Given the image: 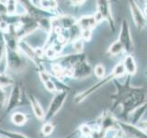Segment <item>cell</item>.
I'll list each match as a JSON object with an SVG mask.
<instances>
[{
	"label": "cell",
	"instance_id": "obj_1",
	"mask_svg": "<svg viewBox=\"0 0 147 138\" xmlns=\"http://www.w3.org/2000/svg\"><path fill=\"white\" fill-rule=\"evenodd\" d=\"M116 84L118 87V93L112 96L114 99L113 109L116 108V106H121V114L123 116H129L136 108L146 103V90L144 87H131L130 76H128L124 85H121L117 82Z\"/></svg>",
	"mask_w": 147,
	"mask_h": 138
},
{
	"label": "cell",
	"instance_id": "obj_2",
	"mask_svg": "<svg viewBox=\"0 0 147 138\" xmlns=\"http://www.w3.org/2000/svg\"><path fill=\"white\" fill-rule=\"evenodd\" d=\"M67 96H68V91L62 90L58 92V93L53 97L49 105L47 112L45 113L44 120L46 121V122H49L50 120H52L55 115L57 114L59 110L62 109L63 103L65 102V100L67 99Z\"/></svg>",
	"mask_w": 147,
	"mask_h": 138
},
{
	"label": "cell",
	"instance_id": "obj_3",
	"mask_svg": "<svg viewBox=\"0 0 147 138\" xmlns=\"http://www.w3.org/2000/svg\"><path fill=\"white\" fill-rule=\"evenodd\" d=\"M121 43L123 50L128 53H131L134 50V45H133V41L131 33L130 26L126 20H123L121 25V31H119V40Z\"/></svg>",
	"mask_w": 147,
	"mask_h": 138
},
{
	"label": "cell",
	"instance_id": "obj_4",
	"mask_svg": "<svg viewBox=\"0 0 147 138\" xmlns=\"http://www.w3.org/2000/svg\"><path fill=\"white\" fill-rule=\"evenodd\" d=\"M119 127H121V131L125 133L129 138H147V133L142 130V128L138 127L134 124L118 122Z\"/></svg>",
	"mask_w": 147,
	"mask_h": 138
},
{
	"label": "cell",
	"instance_id": "obj_5",
	"mask_svg": "<svg viewBox=\"0 0 147 138\" xmlns=\"http://www.w3.org/2000/svg\"><path fill=\"white\" fill-rule=\"evenodd\" d=\"M6 56L8 66L10 67L13 71L20 72L24 69L25 62L23 58L18 54L16 51H12L9 49H6Z\"/></svg>",
	"mask_w": 147,
	"mask_h": 138
},
{
	"label": "cell",
	"instance_id": "obj_6",
	"mask_svg": "<svg viewBox=\"0 0 147 138\" xmlns=\"http://www.w3.org/2000/svg\"><path fill=\"white\" fill-rule=\"evenodd\" d=\"M115 78H116V77H115L114 74L111 72L107 77H104L102 80H100L98 83H96V84L93 85L91 87H89L88 89H86V90H85V91L81 92V93L77 94V95L75 97V99H74V102H75L76 104L82 102V101L84 100L87 96H89V95H91L92 93H94V92H96L98 89H99L102 86H104L105 84H107V83H108L109 80L115 79Z\"/></svg>",
	"mask_w": 147,
	"mask_h": 138
},
{
	"label": "cell",
	"instance_id": "obj_7",
	"mask_svg": "<svg viewBox=\"0 0 147 138\" xmlns=\"http://www.w3.org/2000/svg\"><path fill=\"white\" fill-rule=\"evenodd\" d=\"M130 9L132 20L134 21L137 29L140 30H144L147 25V20L135 1H130Z\"/></svg>",
	"mask_w": 147,
	"mask_h": 138
},
{
	"label": "cell",
	"instance_id": "obj_8",
	"mask_svg": "<svg viewBox=\"0 0 147 138\" xmlns=\"http://www.w3.org/2000/svg\"><path fill=\"white\" fill-rule=\"evenodd\" d=\"M98 12L102 16L103 20H106L109 24V27L111 28V30L115 31V22L114 18L111 14V7L109 1H98Z\"/></svg>",
	"mask_w": 147,
	"mask_h": 138
},
{
	"label": "cell",
	"instance_id": "obj_9",
	"mask_svg": "<svg viewBox=\"0 0 147 138\" xmlns=\"http://www.w3.org/2000/svg\"><path fill=\"white\" fill-rule=\"evenodd\" d=\"M22 102V91L20 87L15 86L11 90V94L9 96L7 104V112H10L13 109L18 108Z\"/></svg>",
	"mask_w": 147,
	"mask_h": 138
},
{
	"label": "cell",
	"instance_id": "obj_10",
	"mask_svg": "<svg viewBox=\"0 0 147 138\" xmlns=\"http://www.w3.org/2000/svg\"><path fill=\"white\" fill-rule=\"evenodd\" d=\"M73 76L75 78H86L91 74V66L86 61H82L72 68Z\"/></svg>",
	"mask_w": 147,
	"mask_h": 138
},
{
	"label": "cell",
	"instance_id": "obj_11",
	"mask_svg": "<svg viewBox=\"0 0 147 138\" xmlns=\"http://www.w3.org/2000/svg\"><path fill=\"white\" fill-rule=\"evenodd\" d=\"M18 48L20 49L21 51V53L24 55H26L28 58H30L31 61H33L34 63H36V60L38 59V56L36 55L35 49L28 43L26 41H24V40L18 41Z\"/></svg>",
	"mask_w": 147,
	"mask_h": 138
},
{
	"label": "cell",
	"instance_id": "obj_12",
	"mask_svg": "<svg viewBox=\"0 0 147 138\" xmlns=\"http://www.w3.org/2000/svg\"><path fill=\"white\" fill-rule=\"evenodd\" d=\"M122 64H123L124 69H125L126 73L129 76L135 75L137 72V64L134 60V57H133L132 55H131V54L126 55L123 59Z\"/></svg>",
	"mask_w": 147,
	"mask_h": 138
},
{
	"label": "cell",
	"instance_id": "obj_13",
	"mask_svg": "<svg viewBox=\"0 0 147 138\" xmlns=\"http://www.w3.org/2000/svg\"><path fill=\"white\" fill-rule=\"evenodd\" d=\"M29 101L31 105V108H32V110H33V112L35 114V116L39 120L44 119L45 112H44L42 107H41V105L40 104L39 100L37 99L32 94H30L29 95Z\"/></svg>",
	"mask_w": 147,
	"mask_h": 138
},
{
	"label": "cell",
	"instance_id": "obj_14",
	"mask_svg": "<svg viewBox=\"0 0 147 138\" xmlns=\"http://www.w3.org/2000/svg\"><path fill=\"white\" fill-rule=\"evenodd\" d=\"M96 25V21L95 20L94 16H84L80 18L78 20V27L81 30H92Z\"/></svg>",
	"mask_w": 147,
	"mask_h": 138
},
{
	"label": "cell",
	"instance_id": "obj_15",
	"mask_svg": "<svg viewBox=\"0 0 147 138\" xmlns=\"http://www.w3.org/2000/svg\"><path fill=\"white\" fill-rule=\"evenodd\" d=\"M146 109H147V103L140 106V107L136 108L134 110H133V112L130 114V116H131V123L136 125V123L139 122L141 118L144 116V114L145 112Z\"/></svg>",
	"mask_w": 147,
	"mask_h": 138
},
{
	"label": "cell",
	"instance_id": "obj_16",
	"mask_svg": "<svg viewBox=\"0 0 147 138\" xmlns=\"http://www.w3.org/2000/svg\"><path fill=\"white\" fill-rule=\"evenodd\" d=\"M11 121L16 125L21 126L27 122V116L22 112H14L11 116Z\"/></svg>",
	"mask_w": 147,
	"mask_h": 138
},
{
	"label": "cell",
	"instance_id": "obj_17",
	"mask_svg": "<svg viewBox=\"0 0 147 138\" xmlns=\"http://www.w3.org/2000/svg\"><path fill=\"white\" fill-rule=\"evenodd\" d=\"M123 51V47H122V45L121 43H119V41L117 40V41H115L114 43H111V45L109 46V49H108V52L107 53L108 54H110V55H118L121 52Z\"/></svg>",
	"mask_w": 147,
	"mask_h": 138
},
{
	"label": "cell",
	"instance_id": "obj_18",
	"mask_svg": "<svg viewBox=\"0 0 147 138\" xmlns=\"http://www.w3.org/2000/svg\"><path fill=\"white\" fill-rule=\"evenodd\" d=\"M115 126H119L118 125V122H116L111 116H108L106 117L103 121H102V130L106 131L109 130V129H113Z\"/></svg>",
	"mask_w": 147,
	"mask_h": 138
},
{
	"label": "cell",
	"instance_id": "obj_19",
	"mask_svg": "<svg viewBox=\"0 0 147 138\" xmlns=\"http://www.w3.org/2000/svg\"><path fill=\"white\" fill-rule=\"evenodd\" d=\"M14 84V79L6 74H0V87H7Z\"/></svg>",
	"mask_w": 147,
	"mask_h": 138
},
{
	"label": "cell",
	"instance_id": "obj_20",
	"mask_svg": "<svg viewBox=\"0 0 147 138\" xmlns=\"http://www.w3.org/2000/svg\"><path fill=\"white\" fill-rule=\"evenodd\" d=\"M0 135L6 136L7 138H29V137H27L26 135H22V133L7 131V130H4V129H2V128H0Z\"/></svg>",
	"mask_w": 147,
	"mask_h": 138
},
{
	"label": "cell",
	"instance_id": "obj_21",
	"mask_svg": "<svg viewBox=\"0 0 147 138\" xmlns=\"http://www.w3.org/2000/svg\"><path fill=\"white\" fill-rule=\"evenodd\" d=\"M112 73L114 74V76L115 77H122L125 76V69H124V66H123V64L122 62L121 63H119L118 64H116L115 66V67L113 68V70H112Z\"/></svg>",
	"mask_w": 147,
	"mask_h": 138
},
{
	"label": "cell",
	"instance_id": "obj_22",
	"mask_svg": "<svg viewBox=\"0 0 147 138\" xmlns=\"http://www.w3.org/2000/svg\"><path fill=\"white\" fill-rule=\"evenodd\" d=\"M40 6L44 9V11H49L52 9H55L58 7L56 1H40Z\"/></svg>",
	"mask_w": 147,
	"mask_h": 138
},
{
	"label": "cell",
	"instance_id": "obj_23",
	"mask_svg": "<svg viewBox=\"0 0 147 138\" xmlns=\"http://www.w3.org/2000/svg\"><path fill=\"white\" fill-rule=\"evenodd\" d=\"M54 130V125L52 122H45L41 127V133L44 136H49L53 133Z\"/></svg>",
	"mask_w": 147,
	"mask_h": 138
},
{
	"label": "cell",
	"instance_id": "obj_24",
	"mask_svg": "<svg viewBox=\"0 0 147 138\" xmlns=\"http://www.w3.org/2000/svg\"><path fill=\"white\" fill-rule=\"evenodd\" d=\"M94 74L96 77L98 78H104L105 77V74H106V70H105V66L101 64H98L96 66L94 67Z\"/></svg>",
	"mask_w": 147,
	"mask_h": 138
},
{
	"label": "cell",
	"instance_id": "obj_25",
	"mask_svg": "<svg viewBox=\"0 0 147 138\" xmlns=\"http://www.w3.org/2000/svg\"><path fill=\"white\" fill-rule=\"evenodd\" d=\"M17 7L18 4L15 1H7L6 7H7V15H13L17 13Z\"/></svg>",
	"mask_w": 147,
	"mask_h": 138
},
{
	"label": "cell",
	"instance_id": "obj_26",
	"mask_svg": "<svg viewBox=\"0 0 147 138\" xmlns=\"http://www.w3.org/2000/svg\"><path fill=\"white\" fill-rule=\"evenodd\" d=\"M7 97L4 89L0 87V109H4L7 104Z\"/></svg>",
	"mask_w": 147,
	"mask_h": 138
},
{
	"label": "cell",
	"instance_id": "obj_27",
	"mask_svg": "<svg viewBox=\"0 0 147 138\" xmlns=\"http://www.w3.org/2000/svg\"><path fill=\"white\" fill-rule=\"evenodd\" d=\"M83 47H84V43H83V40H76L74 41L73 44V50L76 52V54H78L82 53Z\"/></svg>",
	"mask_w": 147,
	"mask_h": 138
},
{
	"label": "cell",
	"instance_id": "obj_28",
	"mask_svg": "<svg viewBox=\"0 0 147 138\" xmlns=\"http://www.w3.org/2000/svg\"><path fill=\"white\" fill-rule=\"evenodd\" d=\"M44 87L45 89H47L49 92H55L57 91V87H56V85H55V83L52 80H49L48 82L44 83Z\"/></svg>",
	"mask_w": 147,
	"mask_h": 138
},
{
	"label": "cell",
	"instance_id": "obj_29",
	"mask_svg": "<svg viewBox=\"0 0 147 138\" xmlns=\"http://www.w3.org/2000/svg\"><path fill=\"white\" fill-rule=\"evenodd\" d=\"M44 53H45V55L47 57H49V58H51V59H53V58H55V57H57V55H58V53L55 52V50L53 48V47H50V48H47L45 51H44Z\"/></svg>",
	"mask_w": 147,
	"mask_h": 138
},
{
	"label": "cell",
	"instance_id": "obj_30",
	"mask_svg": "<svg viewBox=\"0 0 147 138\" xmlns=\"http://www.w3.org/2000/svg\"><path fill=\"white\" fill-rule=\"evenodd\" d=\"M80 131L82 132L83 135H92V130L88 125H86V124H83L82 126H80Z\"/></svg>",
	"mask_w": 147,
	"mask_h": 138
},
{
	"label": "cell",
	"instance_id": "obj_31",
	"mask_svg": "<svg viewBox=\"0 0 147 138\" xmlns=\"http://www.w3.org/2000/svg\"><path fill=\"white\" fill-rule=\"evenodd\" d=\"M39 75H40V77L41 81H42L43 83H46V82H48L49 80H51L50 75L46 71H44V70L43 71H40Z\"/></svg>",
	"mask_w": 147,
	"mask_h": 138
},
{
	"label": "cell",
	"instance_id": "obj_32",
	"mask_svg": "<svg viewBox=\"0 0 147 138\" xmlns=\"http://www.w3.org/2000/svg\"><path fill=\"white\" fill-rule=\"evenodd\" d=\"M82 39L86 40V41H89L91 38V30H82Z\"/></svg>",
	"mask_w": 147,
	"mask_h": 138
},
{
	"label": "cell",
	"instance_id": "obj_33",
	"mask_svg": "<svg viewBox=\"0 0 147 138\" xmlns=\"http://www.w3.org/2000/svg\"><path fill=\"white\" fill-rule=\"evenodd\" d=\"M0 30H1L2 31L6 32L8 30V24L6 22V21H2L1 23H0Z\"/></svg>",
	"mask_w": 147,
	"mask_h": 138
},
{
	"label": "cell",
	"instance_id": "obj_34",
	"mask_svg": "<svg viewBox=\"0 0 147 138\" xmlns=\"http://www.w3.org/2000/svg\"><path fill=\"white\" fill-rule=\"evenodd\" d=\"M71 3H73L72 5H74V6H81L85 3V1H72Z\"/></svg>",
	"mask_w": 147,
	"mask_h": 138
},
{
	"label": "cell",
	"instance_id": "obj_35",
	"mask_svg": "<svg viewBox=\"0 0 147 138\" xmlns=\"http://www.w3.org/2000/svg\"><path fill=\"white\" fill-rule=\"evenodd\" d=\"M141 127L142 128V130H146L147 131V121L141 123Z\"/></svg>",
	"mask_w": 147,
	"mask_h": 138
},
{
	"label": "cell",
	"instance_id": "obj_36",
	"mask_svg": "<svg viewBox=\"0 0 147 138\" xmlns=\"http://www.w3.org/2000/svg\"><path fill=\"white\" fill-rule=\"evenodd\" d=\"M113 138H121V136H119V135H115Z\"/></svg>",
	"mask_w": 147,
	"mask_h": 138
},
{
	"label": "cell",
	"instance_id": "obj_37",
	"mask_svg": "<svg viewBox=\"0 0 147 138\" xmlns=\"http://www.w3.org/2000/svg\"><path fill=\"white\" fill-rule=\"evenodd\" d=\"M0 138H2V137H1V136H0Z\"/></svg>",
	"mask_w": 147,
	"mask_h": 138
}]
</instances>
